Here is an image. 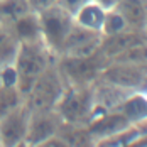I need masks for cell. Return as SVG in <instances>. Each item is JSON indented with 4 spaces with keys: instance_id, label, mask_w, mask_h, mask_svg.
Wrapping results in <instances>:
<instances>
[{
    "instance_id": "cell-2",
    "label": "cell",
    "mask_w": 147,
    "mask_h": 147,
    "mask_svg": "<svg viewBox=\"0 0 147 147\" xmlns=\"http://www.w3.org/2000/svg\"><path fill=\"white\" fill-rule=\"evenodd\" d=\"M54 108L63 122L69 125H88L98 113L107 112L95 105L91 85H68Z\"/></svg>"
},
{
    "instance_id": "cell-15",
    "label": "cell",
    "mask_w": 147,
    "mask_h": 147,
    "mask_svg": "<svg viewBox=\"0 0 147 147\" xmlns=\"http://www.w3.org/2000/svg\"><path fill=\"white\" fill-rule=\"evenodd\" d=\"M105 14H107V9H105L103 5H100L96 0H88V2L74 14V22H76L78 26H81V27H86V29L102 32Z\"/></svg>"
},
{
    "instance_id": "cell-4",
    "label": "cell",
    "mask_w": 147,
    "mask_h": 147,
    "mask_svg": "<svg viewBox=\"0 0 147 147\" xmlns=\"http://www.w3.org/2000/svg\"><path fill=\"white\" fill-rule=\"evenodd\" d=\"M58 68L64 76L68 85H91L95 80L100 78L103 69L110 64V58L102 49L83 58H73V56H59Z\"/></svg>"
},
{
    "instance_id": "cell-19",
    "label": "cell",
    "mask_w": 147,
    "mask_h": 147,
    "mask_svg": "<svg viewBox=\"0 0 147 147\" xmlns=\"http://www.w3.org/2000/svg\"><path fill=\"white\" fill-rule=\"evenodd\" d=\"M19 47V41L15 39L9 26L0 22V61L2 63H12L15 53Z\"/></svg>"
},
{
    "instance_id": "cell-17",
    "label": "cell",
    "mask_w": 147,
    "mask_h": 147,
    "mask_svg": "<svg viewBox=\"0 0 147 147\" xmlns=\"http://www.w3.org/2000/svg\"><path fill=\"white\" fill-rule=\"evenodd\" d=\"M32 12L27 0H0V22L10 26L19 17Z\"/></svg>"
},
{
    "instance_id": "cell-1",
    "label": "cell",
    "mask_w": 147,
    "mask_h": 147,
    "mask_svg": "<svg viewBox=\"0 0 147 147\" xmlns=\"http://www.w3.org/2000/svg\"><path fill=\"white\" fill-rule=\"evenodd\" d=\"M58 56H54L41 39L29 41V42H19L12 64L17 71V88L20 90L24 98L32 88L36 78Z\"/></svg>"
},
{
    "instance_id": "cell-25",
    "label": "cell",
    "mask_w": 147,
    "mask_h": 147,
    "mask_svg": "<svg viewBox=\"0 0 147 147\" xmlns=\"http://www.w3.org/2000/svg\"><path fill=\"white\" fill-rule=\"evenodd\" d=\"M142 32H144V37H146V42H147V20H146V24H144V29H142Z\"/></svg>"
},
{
    "instance_id": "cell-9",
    "label": "cell",
    "mask_w": 147,
    "mask_h": 147,
    "mask_svg": "<svg viewBox=\"0 0 147 147\" xmlns=\"http://www.w3.org/2000/svg\"><path fill=\"white\" fill-rule=\"evenodd\" d=\"M102 39H103L102 32L81 27L74 22V26L71 27L64 44H63V51H61L59 56H73V58L90 56V54L100 51Z\"/></svg>"
},
{
    "instance_id": "cell-14",
    "label": "cell",
    "mask_w": 147,
    "mask_h": 147,
    "mask_svg": "<svg viewBox=\"0 0 147 147\" xmlns=\"http://www.w3.org/2000/svg\"><path fill=\"white\" fill-rule=\"evenodd\" d=\"M120 15L130 30H142L147 20V0H120L117 3Z\"/></svg>"
},
{
    "instance_id": "cell-20",
    "label": "cell",
    "mask_w": 147,
    "mask_h": 147,
    "mask_svg": "<svg viewBox=\"0 0 147 147\" xmlns=\"http://www.w3.org/2000/svg\"><path fill=\"white\" fill-rule=\"evenodd\" d=\"M127 29H129L127 22L120 15V12L117 9H108L107 14H105V20H103V27H102L103 36H113V34H118V32Z\"/></svg>"
},
{
    "instance_id": "cell-13",
    "label": "cell",
    "mask_w": 147,
    "mask_h": 147,
    "mask_svg": "<svg viewBox=\"0 0 147 147\" xmlns=\"http://www.w3.org/2000/svg\"><path fill=\"white\" fill-rule=\"evenodd\" d=\"M113 110V108H112ZM123 117L127 118L130 123H139L147 118V93L135 90L132 93H129L118 107H115Z\"/></svg>"
},
{
    "instance_id": "cell-26",
    "label": "cell",
    "mask_w": 147,
    "mask_h": 147,
    "mask_svg": "<svg viewBox=\"0 0 147 147\" xmlns=\"http://www.w3.org/2000/svg\"><path fill=\"white\" fill-rule=\"evenodd\" d=\"M0 64H2V61H0Z\"/></svg>"
},
{
    "instance_id": "cell-6",
    "label": "cell",
    "mask_w": 147,
    "mask_h": 147,
    "mask_svg": "<svg viewBox=\"0 0 147 147\" xmlns=\"http://www.w3.org/2000/svg\"><path fill=\"white\" fill-rule=\"evenodd\" d=\"M100 78L117 85L120 88L130 90V91H135V90L144 91L147 83V64L110 61V64L100 74Z\"/></svg>"
},
{
    "instance_id": "cell-5",
    "label": "cell",
    "mask_w": 147,
    "mask_h": 147,
    "mask_svg": "<svg viewBox=\"0 0 147 147\" xmlns=\"http://www.w3.org/2000/svg\"><path fill=\"white\" fill-rule=\"evenodd\" d=\"M39 26H41V39L47 46V49L59 56L63 51V44L74 26V15L58 3L39 12Z\"/></svg>"
},
{
    "instance_id": "cell-16",
    "label": "cell",
    "mask_w": 147,
    "mask_h": 147,
    "mask_svg": "<svg viewBox=\"0 0 147 147\" xmlns=\"http://www.w3.org/2000/svg\"><path fill=\"white\" fill-rule=\"evenodd\" d=\"M10 30L19 42H29V41H39L41 39V26H39V15L36 12L19 17L15 22H12ZM42 41V39H41Z\"/></svg>"
},
{
    "instance_id": "cell-27",
    "label": "cell",
    "mask_w": 147,
    "mask_h": 147,
    "mask_svg": "<svg viewBox=\"0 0 147 147\" xmlns=\"http://www.w3.org/2000/svg\"><path fill=\"white\" fill-rule=\"evenodd\" d=\"M0 147H2V146H0Z\"/></svg>"
},
{
    "instance_id": "cell-12",
    "label": "cell",
    "mask_w": 147,
    "mask_h": 147,
    "mask_svg": "<svg viewBox=\"0 0 147 147\" xmlns=\"http://www.w3.org/2000/svg\"><path fill=\"white\" fill-rule=\"evenodd\" d=\"M146 42V37H144V32L142 30H122L118 34H113V36H103L102 39V49L103 53L110 58H115L117 54L123 53L125 49L132 47V46H137V44H142Z\"/></svg>"
},
{
    "instance_id": "cell-24",
    "label": "cell",
    "mask_w": 147,
    "mask_h": 147,
    "mask_svg": "<svg viewBox=\"0 0 147 147\" xmlns=\"http://www.w3.org/2000/svg\"><path fill=\"white\" fill-rule=\"evenodd\" d=\"M96 2H98L100 5H103V7L108 10V9H115V7H117V3L120 2V0H96Z\"/></svg>"
},
{
    "instance_id": "cell-8",
    "label": "cell",
    "mask_w": 147,
    "mask_h": 147,
    "mask_svg": "<svg viewBox=\"0 0 147 147\" xmlns=\"http://www.w3.org/2000/svg\"><path fill=\"white\" fill-rule=\"evenodd\" d=\"M30 110L26 103L17 107L0 118V146L2 147H19L24 146L27 127H29Z\"/></svg>"
},
{
    "instance_id": "cell-22",
    "label": "cell",
    "mask_w": 147,
    "mask_h": 147,
    "mask_svg": "<svg viewBox=\"0 0 147 147\" xmlns=\"http://www.w3.org/2000/svg\"><path fill=\"white\" fill-rule=\"evenodd\" d=\"M86 2H88V0H58V5L74 15L81 7H83V5H85V3H86Z\"/></svg>"
},
{
    "instance_id": "cell-21",
    "label": "cell",
    "mask_w": 147,
    "mask_h": 147,
    "mask_svg": "<svg viewBox=\"0 0 147 147\" xmlns=\"http://www.w3.org/2000/svg\"><path fill=\"white\" fill-rule=\"evenodd\" d=\"M112 61L118 63H134V64H147V42L132 46L129 49H125L123 53L117 54Z\"/></svg>"
},
{
    "instance_id": "cell-18",
    "label": "cell",
    "mask_w": 147,
    "mask_h": 147,
    "mask_svg": "<svg viewBox=\"0 0 147 147\" xmlns=\"http://www.w3.org/2000/svg\"><path fill=\"white\" fill-rule=\"evenodd\" d=\"M24 103V95L17 86L0 85V118Z\"/></svg>"
},
{
    "instance_id": "cell-11",
    "label": "cell",
    "mask_w": 147,
    "mask_h": 147,
    "mask_svg": "<svg viewBox=\"0 0 147 147\" xmlns=\"http://www.w3.org/2000/svg\"><path fill=\"white\" fill-rule=\"evenodd\" d=\"M91 88H93V96H95V105L102 110H112L120 105V102L129 95L132 93L130 90L120 88L117 85L98 78L91 83Z\"/></svg>"
},
{
    "instance_id": "cell-7",
    "label": "cell",
    "mask_w": 147,
    "mask_h": 147,
    "mask_svg": "<svg viewBox=\"0 0 147 147\" xmlns=\"http://www.w3.org/2000/svg\"><path fill=\"white\" fill-rule=\"evenodd\" d=\"M61 125H63V118L59 117L56 108L30 110L29 127H27L24 146H42V142L59 132Z\"/></svg>"
},
{
    "instance_id": "cell-3",
    "label": "cell",
    "mask_w": 147,
    "mask_h": 147,
    "mask_svg": "<svg viewBox=\"0 0 147 147\" xmlns=\"http://www.w3.org/2000/svg\"><path fill=\"white\" fill-rule=\"evenodd\" d=\"M56 59L36 78L32 88L26 95L24 103L29 107V110L54 108L56 103L59 102V98L63 96L68 83H66L64 76L61 73V69L58 68V61Z\"/></svg>"
},
{
    "instance_id": "cell-10",
    "label": "cell",
    "mask_w": 147,
    "mask_h": 147,
    "mask_svg": "<svg viewBox=\"0 0 147 147\" xmlns=\"http://www.w3.org/2000/svg\"><path fill=\"white\" fill-rule=\"evenodd\" d=\"M129 125H132V123L123 117L118 110L113 108V110H107V112L98 113L86 125V129H88V134L91 137V140H93V146H96L100 140L110 137V135H115L120 130L127 129Z\"/></svg>"
},
{
    "instance_id": "cell-23",
    "label": "cell",
    "mask_w": 147,
    "mask_h": 147,
    "mask_svg": "<svg viewBox=\"0 0 147 147\" xmlns=\"http://www.w3.org/2000/svg\"><path fill=\"white\" fill-rule=\"evenodd\" d=\"M27 3H29V7H30V10H32V12L39 14V12L46 10V9H49V7L56 5V3H58V0H27Z\"/></svg>"
}]
</instances>
